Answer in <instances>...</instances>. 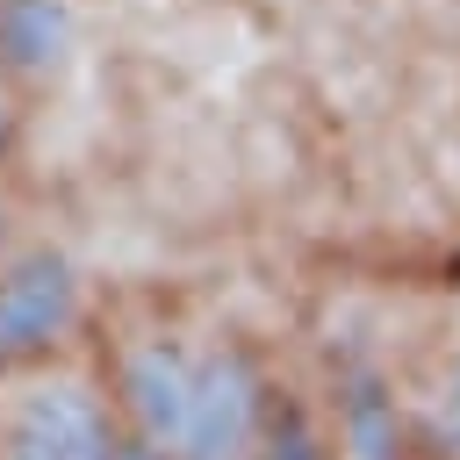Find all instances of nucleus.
<instances>
[{
	"label": "nucleus",
	"instance_id": "7ed1b4c3",
	"mask_svg": "<svg viewBox=\"0 0 460 460\" xmlns=\"http://www.w3.org/2000/svg\"><path fill=\"white\" fill-rule=\"evenodd\" d=\"M79 331V288L58 259H22L0 280V367L7 359H36V352H65L86 345Z\"/></svg>",
	"mask_w": 460,
	"mask_h": 460
},
{
	"label": "nucleus",
	"instance_id": "f03ea898",
	"mask_svg": "<svg viewBox=\"0 0 460 460\" xmlns=\"http://www.w3.org/2000/svg\"><path fill=\"white\" fill-rule=\"evenodd\" d=\"M0 460H129V431L93 345L0 367Z\"/></svg>",
	"mask_w": 460,
	"mask_h": 460
},
{
	"label": "nucleus",
	"instance_id": "f257e3e1",
	"mask_svg": "<svg viewBox=\"0 0 460 460\" xmlns=\"http://www.w3.org/2000/svg\"><path fill=\"white\" fill-rule=\"evenodd\" d=\"M129 453L144 460H266L288 438L266 359L201 316H122L93 338Z\"/></svg>",
	"mask_w": 460,
	"mask_h": 460
}]
</instances>
